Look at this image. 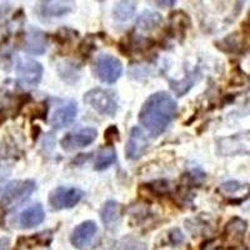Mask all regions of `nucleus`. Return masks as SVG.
Segmentation results:
<instances>
[{"mask_svg": "<svg viewBox=\"0 0 250 250\" xmlns=\"http://www.w3.org/2000/svg\"><path fill=\"white\" fill-rule=\"evenodd\" d=\"M45 218V211L42 204H34L26 208L23 213L19 216V224L21 228H34L37 225L42 224Z\"/></svg>", "mask_w": 250, "mask_h": 250, "instance_id": "13", "label": "nucleus"}, {"mask_svg": "<svg viewBox=\"0 0 250 250\" xmlns=\"http://www.w3.org/2000/svg\"><path fill=\"white\" fill-rule=\"evenodd\" d=\"M78 114V106L75 102H68L59 106L51 117V125L54 129L66 128L74 122Z\"/></svg>", "mask_w": 250, "mask_h": 250, "instance_id": "12", "label": "nucleus"}, {"mask_svg": "<svg viewBox=\"0 0 250 250\" xmlns=\"http://www.w3.org/2000/svg\"><path fill=\"white\" fill-rule=\"evenodd\" d=\"M98 131L94 128H83L73 133H68L60 142L62 148L66 151H74L90 145L97 139Z\"/></svg>", "mask_w": 250, "mask_h": 250, "instance_id": "8", "label": "nucleus"}, {"mask_svg": "<svg viewBox=\"0 0 250 250\" xmlns=\"http://www.w3.org/2000/svg\"><path fill=\"white\" fill-rule=\"evenodd\" d=\"M94 74L100 82L113 84L120 78L123 73V65L118 58L109 54H103L95 59L93 64Z\"/></svg>", "mask_w": 250, "mask_h": 250, "instance_id": "4", "label": "nucleus"}, {"mask_svg": "<svg viewBox=\"0 0 250 250\" xmlns=\"http://www.w3.org/2000/svg\"><path fill=\"white\" fill-rule=\"evenodd\" d=\"M120 210H122L120 205L114 200H109L104 204L102 211H100V215H102V220L106 228L113 229L114 227H117L120 220V215H122Z\"/></svg>", "mask_w": 250, "mask_h": 250, "instance_id": "16", "label": "nucleus"}, {"mask_svg": "<svg viewBox=\"0 0 250 250\" xmlns=\"http://www.w3.org/2000/svg\"><path fill=\"white\" fill-rule=\"evenodd\" d=\"M135 3L131 1H120L115 5L113 10L114 18L119 21H125V20L130 19L133 17L134 12H135Z\"/></svg>", "mask_w": 250, "mask_h": 250, "instance_id": "19", "label": "nucleus"}, {"mask_svg": "<svg viewBox=\"0 0 250 250\" xmlns=\"http://www.w3.org/2000/svg\"><path fill=\"white\" fill-rule=\"evenodd\" d=\"M73 1H43L40 3V13L43 17H62L73 10Z\"/></svg>", "mask_w": 250, "mask_h": 250, "instance_id": "15", "label": "nucleus"}, {"mask_svg": "<svg viewBox=\"0 0 250 250\" xmlns=\"http://www.w3.org/2000/svg\"><path fill=\"white\" fill-rule=\"evenodd\" d=\"M98 227L94 222H84L78 225L71 234L70 242L77 249L85 250L93 242L94 236L97 235Z\"/></svg>", "mask_w": 250, "mask_h": 250, "instance_id": "11", "label": "nucleus"}, {"mask_svg": "<svg viewBox=\"0 0 250 250\" xmlns=\"http://www.w3.org/2000/svg\"><path fill=\"white\" fill-rule=\"evenodd\" d=\"M222 189L228 194H235L238 193V191L243 190V189H244V185H242L238 182H228L222 185Z\"/></svg>", "mask_w": 250, "mask_h": 250, "instance_id": "21", "label": "nucleus"}, {"mask_svg": "<svg viewBox=\"0 0 250 250\" xmlns=\"http://www.w3.org/2000/svg\"><path fill=\"white\" fill-rule=\"evenodd\" d=\"M23 49L29 54H44L48 49V37L39 29L30 28L24 35Z\"/></svg>", "mask_w": 250, "mask_h": 250, "instance_id": "10", "label": "nucleus"}, {"mask_svg": "<svg viewBox=\"0 0 250 250\" xmlns=\"http://www.w3.org/2000/svg\"><path fill=\"white\" fill-rule=\"evenodd\" d=\"M9 245H10V240H9V238L0 239V250H8Z\"/></svg>", "mask_w": 250, "mask_h": 250, "instance_id": "24", "label": "nucleus"}, {"mask_svg": "<svg viewBox=\"0 0 250 250\" xmlns=\"http://www.w3.org/2000/svg\"><path fill=\"white\" fill-rule=\"evenodd\" d=\"M248 224L240 218L231 219L225 227V240L230 244H239L244 238V234L247 231Z\"/></svg>", "mask_w": 250, "mask_h": 250, "instance_id": "14", "label": "nucleus"}, {"mask_svg": "<svg viewBox=\"0 0 250 250\" xmlns=\"http://www.w3.org/2000/svg\"><path fill=\"white\" fill-rule=\"evenodd\" d=\"M117 250H146V245L137 239L126 238L119 243Z\"/></svg>", "mask_w": 250, "mask_h": 250, "instance_id": "20", "label": "nucleus"}, {"mask_svg": "<svg viewBox=\"0 0 250 250\" xmlns=\"http://www.w3.org/2000/svg\"><path fill=\"white\" fill-rule=\"evenodd\" d=\"M119 139V131H118L117 126H110L106 129L105 131V140L108 142L109 145H113L115 140Z\"/></svg>", "mask_w": 250, "mask_h": 250, "instance_id": "22", "label": "nucleus"}, {"mask_svg": "<svg viewBox=\"0 0 250 250\" xmlns=\"http://www.w3.org/2000/svg\"><path fill=\"white\" fill-rule=\"evenodd\" d=\"M34 190L35 183L33 180H15L5 188L0 199V208L4 210H12L29 199Z\"/></svg>", "mask_w": 250, "mask_h": 250, "instance_id": "2", "label": "nucleus"}, {"mask_svg": "<svg viewBox=\"0 0 250 250\" xmlns=\"http://www.w3.org/2000/svg\"><path fill=\"white\" fill-rule=\"evenodd\" d=\"M170 239H171V243L173 244H179L180 242H183L184 240V238H183L182 233H180L179 229H174L173 231H170Z\"/></svg>", "mask_w": 250, "mask_h": 250, "instance_id": "23", "label": "nucleus"}, {"mask_svg": "<svg viewBox=\"0 0 250 250\" xmlns=\"http://www.w3.org/2000/svg\"><path fill=\"white\" fill-rule=\"evenodd\" d=\"M17 78L21 85L37 86L43 78V66L30 58H19L17 62Z\"/></svg>", "mask_w": 250, "mask_h": 250, "instance_id": "5", "label": "nucleus"}, {"mask_svg": "<svg viewBox=\"0 0 250 250\" xmlns=\"http://www.w3.org/2000/svg\"><path fill=\"white\" fill-rule=\"evenodd\" d=\"M162 17L158 13L145 12L139 17L137 21V26L142 30H151V29L156 28L162 24Z\"/></svg>", "mask_w": 250, "mask_h": 250, "instance_id": "18", "label": "nucleus"}, {"mask_svg": "<svg viewBox=\"0 0 250 250\" xmlns=\"http://www.w3.org/2000/svg\"><path fill=\"white\" fill-rule=\"evenodd\" d=\"M84 102L94 110L104 115H114L118 109V98L113 90L95 88L89 90L84 97Z\"/></svg>", "mask_w": 250, "mask_h": 250, "instance_id": "3", "label": "nucleus"}, {"mask_svg": "<svg viewBox=\"0 0 250 250\" xmlns=\"http://www.w3.org/2000/svg\"><path fill=\"white\" fill-rule=\"evenodd\" d=\"M218 151L222 155L250 154V130L220 139L218 142Z\"/></svg>", "mask_w": 250, "mask_h": 250, "instance_id": "7", "label": "nucleus"}, {"mask_svg": "<svg viewBox=\"0 0 250 250\" xmlns=\"http://www.w3.org/2000/svg\"><path fill=\"white\" fill-rule=\"evenodd\" d=\"M83 191L78 188L59 187L49 194V204L55 210L73 208L82 200Z\"/></svg>", "mask_w": 250, "mask_h": 250, "instance_id": "6", "label": "nucleus"}, {"mask_svg": "<svg viewBox=\"0 0 250 250\" xmlns=\"http://www.w3.org/2000/svg\"><path fill=\"white\" fill-rule=\"evenodd\" d=\"M115 159H117L115 149L113 146H105L97 153L95 160H94V169L95 170H105L115 162Z\"/></svg>", "mask_w": 250, "mask_h": 250, "instance_id": "17", "label": "nucleus"}, {"mask_svg": "<svg viewBox=\"0 0 250 250\" xmlns=\"http://www.w3.org/2000/svg\"><path fill=\"white\" fill-rule=\"evenodd\" d=\"M176 113L178 105L173 97L165 91H159L153 94L144 103L139 114V120L151 135L158 137L168 128Z\"/></svg>", "mask_w": 250, "mask_h": 250, "instance_id": "1", "label": "nucleus"}, {"mask_svg": "<svg viewBox=\"0 0 250 250\" xmlns=\"http://www.w3.org/2000/svg\"><path fill=\"white\" fill-rule=\"evenodd\" d=\"M149 146L148 138L145 137L143 130L138 126L133 128L130 130V137H129L126 146H125V154L126 158L130 160L140 159L145 154L146 149Z\"/></svg>", "mask_w": 250, "mask_h": 250, "instance_id": "9", "label": "nucleus"}]
</instances>
